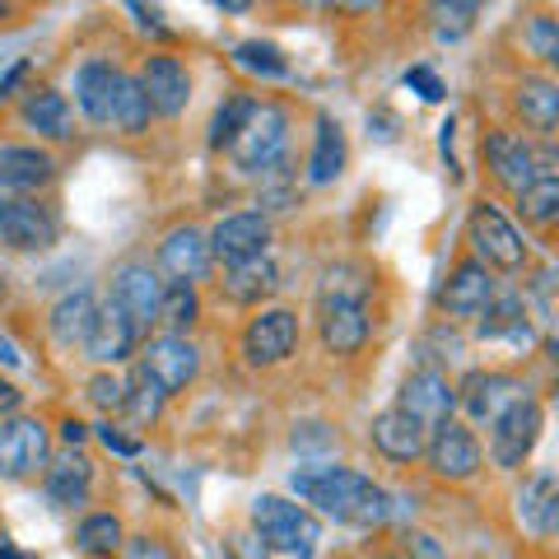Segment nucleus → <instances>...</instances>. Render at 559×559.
<instances>
[{
  "mask_svg": "<svg viewBox=\"0 0 559 559\" xmlns=\"http://www.w3.org/2000/svg\"><path fill=\"white\" fill-rule=\"evenodd\" d=\"M518 210H522V219L527 224H555V215H559V178L555 173H540V178H532L527 187L518 191Z\"/></svg>",
  "mask_w": 559,
  "mask_h": 559,
  "instance_id": "nucleus-33",
  "label": "nucleus"
},
{
  "mask_svg": "<svg viewBox=\"0 0 559 559\" xmlns=\"http://www.w3.org/2000/svg\"><path fill=\"white\" fill-rule=\"evenodd\" d=\"M98 443L117 452V457H140V439H131V433H121L117 425H98Z\"/></svg>",
  "mask_w": 559,
  "mask_h": 559,
  "instance_id": "nucleus-44",
  "label": "nucleus"
},
{
  "mask_svg": "<svg viewBox=\"0 0 559 559\" xmlns=\"http://www.w3.org/2000/svg\"><path fill=\"white\" fill-rule=\"evenodd\" d=\"M294 345H299V318H294L289 308H266L257 312L242 331V359L252 364V369H275V364H285L294 355Z\"/></svg>",
  "mask_w": 559,
  "mask_h": 559,
  "instance_id": "nucleus-8",
  "label": "nucleus"
},
{
  "mask_svg": "<svg viewBox=\"0 0 559 559\" xmlns=\"http://www.w3.org/2000/svg\"><path fill=\"white\" fill-rule=\"evenodd\" d=\"M336 14H349V20H359V14H373L378 10V0H326Z\"/></svg>",
  "mask_w": 559,
  "mask_h": 559,
  "instance_id": "nucleus-45",
  "label": "nucleus"
},
{
  "mask_svg": "<svg viewBox=\"0 0 559 559\" xmlns=\"http://www.w3.org/2000/svg\"><path fill=\"white\" fill-rule=\"evenodd\" d=\"M43 476H47V499L57 503V509H75L94 489V462L84 457V452H66L61 462H47Z\"/></svg>",
  "mask_w": 559,
  "mask_h": 559,
  "instance_id": "nucleus-27",
  "label": "nucleus"
},
{
  "mask_svg": "<svg viewBox=\"0 0 559 559\" xmlns=\"http://www.w3.org/2000/svg\"><path fill=\"white\" fill-rule=\"evenodd\" d=\"M406 84H411V90H415L419 98H425V103H443V98H448V90H443V80H439V75H433V70H429V66H411V70H406Z\"/></svg>",
  "mask_w": 559,
  "mask_h": 559,
  "instance_id": "nucleus-43",
  "label": "nucleus"
},
{
  "mask_svg": "<svg viewBox=\"0 0 559 559\" xmlns=\"http://www.w3.org/2000/svg\"><path fill=\"white\" fill-rule=\"evenodd\" d=\"M57 178V159L38 145H0V187L5 191H38Z\"/></svg>",
  "mask_w": 559,
  "mask_h": 559,
  "instance_id": "nucleus-23",
  "label": "nucleus"
},
{
  "mask_svg": "<svg viewBox=\"0 0 559 559\" xmlns=\"http://www.w3.org/2000/svg\"><path fill=\"white\" fill-rule=\"evenodd\" d=\"M396 411H406L415 425H425V429H439L443 419H452V411H457V388L448 382L443 369H415L401 382Z\"/></svg>",
  "mask_w": 559,
  "mask_h": 559,
  "instance_id": "nucleus-11",
  "label": "nucleus"
},
{
  "mask_svg": "<svg viewBox=\"0 0 559 559\" xmlns=\"http://www.w3.org/2000/svg\"><path fill=\"white\" fill-rule=\"evenodd\" d=\"M205 242H210V261L234 266V261H248V257L266 252L271 219H266V210H234V215H224L215 229L205 234Z\"/></svg>",
  "mask_w": 559,
  "mask_h": 559,
  "instance_id": "nucleus-9",
  "label": "nucleus"
},
{
  "mask_svg": "<svg viewBox=\"0 0 559 559\" xmlns=\"http://www.w3.org/2000/svg\"><path fill=\"white\" fill-rule=\"evenodd\" d=\"M322 345L326 355H359L364 341H369V308L364 304H322Z\"/></svg>",
  "mask_w": 559,
  "mask_h": 559,
  "instance_id": "nucleus-22",
  "label": "nucleus"
},
{
  "mask_svg": "<svg viewBox=\"0 0 559 559\" xmlns=\"http://www.w3.org/2000/svg\"><path fill=\"white\" fill-rule=\"evenodd\" d=\"M219 10H229V14H248L252 10V0H215Z\"/></svg>",
  "mask_w": 559,
  "mask_h": 559,
  "instance_id": "nucleus-51",
  "label": "nucleus"
},
{
  "mask_svg": "<svg viewBox=\"0 0 559 559\" xmlns=\"http://www.w3.org/2000/svg\"><path fill=\"white\" fill-rule=\"evenodd\" d=\"M0 559H28V555H20L14 546H5V540H0Z\"/></svg>",
  "mask_w": 559,
  "mask_h": 559,
  "instance_id": "nucleus-52",
  "label": "nucleus"
},
{
  "mask_svg": "<svg viewBox=\"0 0 559 559\" xmlns=\"http://www.w3.org/2000/svg\"><path fill=\"white\" fill-rule=\"evenodd\" d=\"M219 289H224L229 304H261L280 289V271H275V261L261 252V257H248V261H234L229 275L219 280Z\"/></svg>",
  "mask_w": 559,
  "mask_h": 559,
  "instance_id": "nucleus-24",
  "label": "nucleus"
},
{
  "mask_svg": "<svg viewBox=\"0 0 559 559\" xmlns=\"http://www.w3.org/2000/svg\"><path fill=\"white\" fill-rule=\"evenodd\" d=\"M20 388H14V382H5V378H0V419H5V415H14V411H20Z\"/></svg>",
  "mask_w": 559,
  "mask_h": 559,
  "instance_id": "nucleus-47",
  "label": "nucleus"
},
{
  "mask_svg": "<svg viewBox=\"0 0 559 559\" xmlns=\"http://www.w3.org/2000/svg\"><path fill=\"white\" fill-rule=\"evenodd\" d=\"M489 299H495V275H489L476 257H466L452 266V275L443 280L439 289V312L448 322H476L480 312L489 308Z\"/></svg>",
  "mask_w": 559,
  "mask_h": 559,
  "instance_id": "nucleus-13",
  "label": "nucleus"
},
{
  "mask_svg": "<svg viewBox=\"0 0 559 559\" xmlns=\"http://www.w3.org/2000/svg\"><path fill=\"white\" fill-rule=\"evenodd\" d=\"M150 121H154V108H150L145 90H140L135 75H127V70H121V75H117V94H112V117H108V127H117L121 135H145Z\"/></svg>",
  "mask_w": 559,
  "mask_h": 559,
  "instance_id": "nucleus-30",
  "label": "nucleus"
},
{
  "mask_svg": "<svg viewBox=\"0 0 559 559\" xmlns=\"http://www.w3.org/2000/svg\"><path fill=\"white\" fill-rule=\"evenodd\" d=\"M308 5H326V0H308Z\"/></svg>",
  "mask_w": 559,
  "mask_h": 559,
  "instance_id": "nucleus-54",
  "label": "nucleus"
},
{
  "mask_svg": "<svg viewBox=\"0 0 559 559\" xmlns=\"http://www.w3.org/2000/svg\"><path fill=\"white\" fill-rule=\"evenodd\" d=\"M433 10H439V20H452L448 28V38H457V33L476 20V10H480V0H433Z\"/></svg>",
  "mask_w": 559,
  "mask_h": 559,
  "instance_id": "nucleus-42",
  "label": "nucleus"
},
{
  "mask_svg": "<svg viewBox=\"0 0 559 559\" xmlns=\"http://www.w3.org/2000/svg\"><path fill=\"white\" fill-rule=\"evenodd\" d=\"M485 168L499 187H509L518 197L532 178H540V154L532 140H522L518 131H489L485 135Z\"/></svg>",
  "mask_w": 559,
  "mask_h": 559,
  "instance_id": "nucleus-15",
  "label": "nucleus"
},
{
  "mask_svg": "<svg viewBox=\"0 0 559 559\" xmlns=\"http://www.w3.org/2000/svg\"><path fill=\"white\" fill-rule=\"evenodd\" d=\"M285 145H289V112L280 103H257L252 117L242 121V131L229 140V154L238 173H271L285 159Z\"/></svg>",
  "mask_w": 559,
  "mask_h": 559,
  "instance_id": "nucleus-4",
  "label": "nucleus"
},
{
  "mask_svg": "<svg viewBox=\"0 0 559 559\" xmlns=\"http://www.w3.org/2000/svg\"><path fill=\"white\" fill-rule=\"evenodd\" d=\"M159 294H164V280L154 275L145 261H127V266H117V275H112V304L127 312L140 336H150V326L159 322Z\"/></svg>",
  "mask_w": 559,
  "mask_h": 559,
  "instance_id": "nucleus-14",
  "label": "nucleus"
},
{
  "mask_svg": "<svg viewBox=\"0 0 559 559\" xmlns=\"http://www.w3.org/2000/svg\"><path fill=\"white\" fill-rule=\"evenodd\" d=\"M466 238L476 248V261L485 271H522L527 266V242H522L518 224L503 215L495 201H476L471 205V219H466Z\"/></svg>",
  "mask_w": 559,
  "mask_h": 559,
  "instance_id": "nucleus-3",
  "label": "nucleus"
},
{
  "mask_svg": "<svg viewBox=\"0 0 559 559\" xmlns=\"http://www.w3.org/2000/svg\"><path fill=\"white\" fill-rule=\"evenodd\" d=\"M57 215L33 197H0V242L14 252H43L57 242Z\"/></svg>",
  "mask_w": 559,
  "mask_h": 559,
  "instance_id": "nucleus-10",
  "label": "nucleus"
},
{
  "mask_svg": "<svg viewBox=\"0 0 559 559\" xmlns=\"http://www.w3.org/2000/svg\"><path fill=\"white\" fill-rule=\"evenodd\" d=\"M201 318V299H197V285H168L159 294V322L168 331H178V336H187L191 326H197Z\"/></svg>",
  "mask_w": 559,
  "mask_h": 559,
  "instance_id": "nucleus-36",
  "label": "nucleus"
},
{
  "mask_svg": "<svg viewBox=\"0 0 559 559\" xmlns=\"http://www.w3.org/2000/svg\"><path fill=\"white\" fill-rule=\"evenodd\" d=\"M159 271L173 280V285H197V280L210 271V242L201 229H173L164 242H159Z\"/></svg>",
  "mask_w": 559,
  "mask_h": 559,
  "instance_id": "nucleus-18",
  "label": "nucleus"
},
{
  "mask_svg": "<svg viewBox=\"0 0 559 559\" xmlns=\"http://www.w3.org/2000/svg\"><path fill=\"white\" fill-rule=\"evenodd\" d=\"M140 341V331L131 326V318L121 312L112 299L108 304H98V318L90 326V336H84V349H90V359L94 364H121V359H131V349Z\"/></svg>",
  "mask_w": 559,
  "mask_h": 559,
  "instance_id": "nucleus-19",
  "label": "nucleus"
},
{
  "mask_svg": "<svg viewBox=\"0 0 559 559\" xmlns=\"http://www.w3.org/2000/svg\"><path fill=\"white\" fill-rule=\"evenodd\" d=\"M90 401L98 411H121V401H127V378H117V373H94L90 378Z\"/></svg>",
  "mask_w": 559,
  "mask_h": 559,
  "instance_id": "nucleus-40",
  "label": "nucleus"
},
{
  "mask_svg": "<svg viewBox=\"0 0 559 559\" xmlns=\"http://www.w3.org/2000/svg\"><path fill=\"white\" fill-rule=\"evenodd\" d=\"M94 318H98L94 294L90 289H75V294H66V299L51 308V336H57V345H84Z\"/></svg>",
  "mask_w": 559,
  "mask_h": 559,
  "instance_id": "nucleus-31",
  "label": "nucleus"
},
{
  "mask_svg": "<svg viewBox=\"0 0 559 559\" xmlns=\"http://www.w3.org/2000/svg\"><path fill=\"white\" fill-rule=\"evenodd\" d=\"M369 439H373V448H378L388 462H415V457H425L429 429H425V425H415L406 411H396V406H392V411L373 415Z\"/></svg>",
  "mask_w": 559,
  "mask_h": 559,
  "instance_id": "nucleus-21",
  "label": "nucleus"
},
{
  "mask_svg": "<svg viewBox=\"0 0 559 559\" xmlns=\"http://www.w3.org/2000/svg\"><path fill=\"white\" fill-rule=\"evenodd\" d=\"M121 540H127V532H121V518L117 513H90L75 527V546L90 555V559H112L121 555Z\"/></svg>",
  "mask_w": 559,
  "mask_h": 559,
  "instance_id": "nucleus-32",
  "label": "nucleus"
},
{
  "mask_svg": "<svg viewBox=\"0 0 559 559\" xmlns=\"http://www.w3.org/2000/svg\"><path fill=\"white\" fill-rule=\"evenodd\" d=\"M0 364H5V369H20V364H24V355L14 349V341H10V336H0Z\"/></svg>",
  "mask_w": 559,
  "mask_h": 559,
  "instance_id": "nucleus-49",
  "label": "nucleus"
},
{
  "mask_svg": "<svg viewBox=\"0 0 559 559\" xmlns=\"http://www.w3.org/2000/svg\"><path fill=\"white\" fill-rule=\"evenodd\" d=\"M326 439H331V433H294V448H318Z\"/></svg>",
  "mask_w": 559,
  "mask_h": 559,
  "instance_id": "nucleus-50",
  "label": "nucleus"
},
{
  "mask_svg": "<svg viewBox=\"0 0 559 559\" xmlns=\"http://www.w3.org/2000/svg\"><path fill=\"white\" fill-rule=\"evenodd\" d=\"M540 425H546V411L540 401L522 392L518 401H509L495 419H489V462L499 471H518L532 457V448L540 439Z\"/></svg>",
  "mask_w": 559,
  "mask_h": 559,
  "instance_id": "nucleus-5",
  "label": "nucleus"
},
{
  "mask_svg": "<svg viewBox=\"0 0 559 559\" xmlns=\"http://www.w3.org/2000/svg\"><path fill=\"white\" fill-rule=\"evenodd\" d=\"M513 108L522 117V127L536 131L540 140H550L559 127V84L550 75H522L513 84Z\"/></svg>",
  "mask_w": 559,
  "mask_h": 559,
  "instance_id": "nucleus-20",
  "label": "nucleus"
},
{
  "mask_svg": "<svg viewBox=\"0 0 559 559\" xmlns=\"http://www.w3.org/2000/svg\"><path fill=\"white\" fill-rule=\"evenodd\" d=\"M252 527L257 536L266 540L275 555H294V559H308L312 550L322 546V522L304 503H289L280 495H261L252 503Z\"/></svg>",
  "mask_w": 559,
  "mask_h": 559,
  "instance_id": "nucleus-2",
  "label": "nucleus"
},
{
  "mask_svg": "<svg viewBox=\"0 0 559 559\" xmlns=\"http://www.w3.org/2000/svg\"><path fill=\"white\" fill-rule=\"evenodd\" d=\"M369 289H373V280L364 275L359 266H331V271L322 275L318 308H322V304H369Z\"/></svg>",
  "mask_w": 559,
  "mask_h": 559,
  "instance_id": "nucleus-34",
  "label": "nucleus"
},
{
  "mask_svg": "<svg viewBox=\"0 0 559 559\" xmlns=\"http://www.w3.org/2000/svg\"><path fill=\"white\" fill-rule=\"evenodd\" d=\"M20 117L38 135H47V140H70V135H75V131H70V127H75V121H70V103L57 90H28V98L20 103Z\"/></svg>",
  "mask_w": 559,
  "mask_h": 559,
  "instance_id": "nucleus-29",
  "label": "nucleus"
},
{
  "mask_svg": "<svg viewBox=\"0 0 559 559\" xmlns=\"http://www.w3.org/2000/svg\"><path fill=\"white\" fill-rule=\"evenodd\" d=\"M140 369H145L173 396V392H187L191 382H197L201 355H197V345H191L187 336H178V331H164V336H154L145 345V355H140Z\"/></svg>",
  "mask_w": 559,
  "mask_h": 559,
  "instance_id": "nucleus-12",
  "label": "nucleus"
},
{
  "mask_svg": "<svg viewBox=\"0 0 559 559\" xmlns=\"http://www.w3.org/2000/svg\"><path fill=\"white\" fill-rule=\"evenodd\" d=\"M121 555L127 559H178L164 536H127L121 540Z\"/></svg>",
  "mask_w": 559,
  "mask_h": 559,
  "instance_id": "nucleus-41",
  "label": "nucleus"
},
{
  "mask_svg": "<svg viewBox=\"0 0 559 559\" xmlns=\"http://www.w3.org/2000/svg\"><path fill=\"white\" fill-rule=\"evenodd\" d=\"M164 401H168V392L135 364V373L127 378V401H121V411H131L135 425H154L159 411H164Z\"/></svg>",
  "mask_w": 559,
  "mask_h": 559,
  "instance_id": "nucleus-35",
  "label": "nucleus"
},
{
  "mask_svg": "<svg viewBox=\"0 0 559 559\" xmlns=\"http://www.w3.org/2000/svg\"><path fill=\"white\" fill-rule=\"evenodd\" d=\"M51 462V433L33 415H5L0 419V476L5 480H33Z\"/></svg>",
  "mask_w": 559,
  "mask_h": 559,
  "instance_id": "nucleus-6",
  "label": "nucleus"
},
{
  "mask_svg": "<svg viewBox=\"0 0 559 559\" xmlns=\"http://www.w3.org/2000/svg\"><path fill=\"white\" fill-rule=\"evenodd\" d=\"M382 559H411V555H382Z\"/></svg>",
  "mask_w": 559,
  "mask_h": 559,
  "instance_id": "nucleus-53",
  "label": "nucleus"
},
{
  "mask_svg": "<svg viewBox=\"0 0 559 559\" xmlns=\"http://www.w3.org/2000/svg\"><path fill=\"white\" fill-rule=\"evenodd\" d=\"M522 43L532 47V57L540 66H555L559 61V28H555L550 14H532L527 28H522Z\"/></svg>",
  "mask_w": 559,
  "mask_h": 559,
  "instance_id": "nucleus-38",
  "label": "nucleus"
},
{
  "mask_svg": "<svg viewBox=\"0 0 559 559\" xmlns=\"http://www.w3.org/2000/svg\"><path fill=\"white\" fill-rule=\"evenodd\" d=\"M117 75L121 70L112 61H84L75 75V103L94 127H108L112 117V94H117Z\"/></svg>",
  "mask_w": 559,
  "mask_h": 559,
  "instance_id": "nucleus-26",
  "label": "nucleus"
},
{
  "mask_svg": "<svg viewBox=\"0 0 559 559\" xmlns=\"http://www.w3.org/2000/svg\"><path fill=\"white\" fill-rule=\"evenodd\" d=\"M234 57H238V66H242V70H257V75H271V80H275V75H285V70H289L285 51L271 47V43H238Z\"/></svg>",
  "mask_w": 559,
  "mask_h": 559,
  "instance_id": "nucleus-39",
  "label": "nucleus"
},
{
  "mask_svg": "<svg viewBox=\"0 0 559 559\" xmlns=\"http://www.w3.org/2000/svg\"><path fill=\"white\" fill-rule=\"evenodd\" d=\"M252 108H257V98H248V94H234L229 103H219L215 121H210V145H215V150H229V140L242 131V121L252 117Z\"/></svg>",
  "mask_w": 559,
  "mask_h": 559,
  "instance_id": "nucleus-37",
  "label": "nucleus"
},
{
  "mask_svg": "<svg viewBox=\"0 0 559 559\" xmlns=\"http://www.w3.org/2000/svg\"><path fill=\"white\" fill-rule=\"evenodd\" d=\"M522 392V382L513 373H499V369H476V373H466V382L457 388V406L476 419V425H489L509 401H518Z\"/></svg>",
  "mask_w": 559,
  "mask_h": 559,
  "instance_id": "nucleus-17",
  "label": "nucleus"
},
{
  "mask_svg": "<svg viewBox=\"0 0 559 559\" xmlns=\"http://www.w3.org/2000/svg\"><path fill=\"white\" fill-rule=\"evenodd\" d=\"M24 75H28V61H14L5 75H0V98H10L14 90H20V80H24Z\"/></svg>",
  "mask_w": 559,
  "mask_h": 559,
  "instance_id": "nucleus-46",
  "label": "nucleus"
},
{
  "mask_svg": "<svg viewBox=\"0 0 559 559\" xmlns=\"http://www.w3.org/2000/svg\"><path fill=\"white\" fill-rule=\"evenodd\" d=\"M140 90H145L154 117H178L187 103H191V70L168 57V51H159V57H145V66H140Z\"/></svg>",
  "mask_w": 559,
  "mask_h": 559,
  "instance_id": "nucleus-16",
  "label": "nucleus"
},
{
  "mask_svg": "<svg viewBox=\"0 0 559 559\" xmlns=\"http://www.w3.org/2000/svg\"><path fill=\"white\" fill-rule=\"evenodd\" d=\"M518 522L536 536H555V522H559V489L550 471H536V476L522 480L518 489Z\"/></svg>",
  "mask_w": 559,
  "mask_h": 559,
  "instance_id": "nucleus-25",
  "label": "nucleus"
},
{
  "mask_svg": "<svg viewBox=\"0 0 559 559\" xmlns=\"http://www.w3.org/2000/svg\"><path fill=\"white\" fill-rule=\"evenodd\" d=\"M289 485L304 503L345 522V527H378L392 513L388 489L355 466H308V471H294Z\"/></svg>",
  "mask_w": 559,
  "mask_h": 559,
  "instance_id": "nucleus-1",
  "label": "nucleus"
},
{
  "mask_svg": "<svg viewBox=\"0 0 559 559\" xmlns=\"http://www.w3.org/2000/svg\"><path fill=\"white\" fill-rule=\"evenodd\" d=\"M345 173V131L336 117H318V140H312L308 154V182L312 187H331Z\"/></svg>",
  "mask_w": 559,
  "mask_h": 559,
  "instance_id": "nucleus-28",
  "label": "nucleus"
},
{
  "mask_svg": "<svg viewBox=\"0 0 559 559\" xmlns=\"http://www.w3.org/2000/svg\"><path fill=\"white\" fill-rule=\"evenodd\" d=\"M61 443L66 448H80L84 443V425H80V419H66V425H61Z\"/></svg>",
  "mask_w": 559,
  "mask_h": 559,
  "instance_id": "nucleus-48",
  "label": "nucleus"
},
{
  "mask_svg": "<svg viewBox=\"0 0 559 559\" xmlns=\"http://www.w3.org/2000/svg\"><path fill=\"white\" fill-rule=\"evenodd\" d=\"M425 462H429V471L439 480L462 485V480H476L480 476L485 448H480L476 433L462 425V419H443V425L433 429V439H425Z\"/></svg>",
  "mask_w": 559,
  "mask_h": 559,
  "instance_id": "nucleus-7",
  "label": "nucleus"
}]
</instances>
